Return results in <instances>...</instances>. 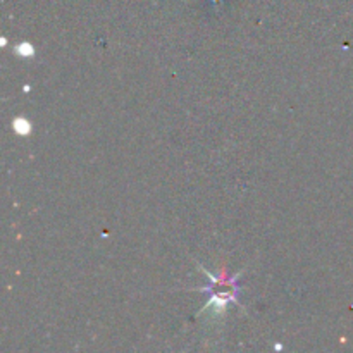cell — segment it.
<instances>
[{
	"label": "cell",
	"instance_id": "1",
	"mask_svg": "<svg viewBox=\"0 0 353 353\" xmlns=\"http://www.w3.org/2000/svg\"><path fill=\"white\" fill-rule=\"evenodd\" d=\"M12 130L16 131L19 137H26V134H31L30 121L24 119V117H16V119L12 121Z\"/></svg>",
	"mask_w": 353,
	"mask_h": 353
},
{
	"label": "cell",
	"instance_id": "2",
	"mask_svg": "<svg viewBox=\"0 0 353 353\" xmlns=\"http://www.w3.org/2000/svg\"><path fill=\"white\" fill-rule=\"evenodd\" d=\"M14 52H16L19 57H33L34 47L31 43H28V41H23V43H19L16 48H14Z\"/></svg>",
	"mask_w": 353,
	"mask_h": 353
}]
</instances>
